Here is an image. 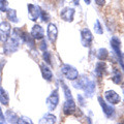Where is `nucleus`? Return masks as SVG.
I'll list each match as a JSON object with an SVG mask.
<instances>
[{
    "label": "nucleus",
    "instance_id": "f257e3e1",
    "mask_svg": "<svg viewBox=\"0 0 124 124\" xmlns=\"http://www.w3.org/2000/svg\"><path fill=\"white\" fill-rule=\"evenodd\" d=\"M75 86H77L76 88H80V89H83L85 91V94L88 97H91V96L94 94V91H95V83L93 81L89 80L88 78H84V79H78V82L73 83Z\"/></svg>",
    "mask_w": 124,
    "mask_h": 124
},
{
    "label": "nucleus",
    "instance_id": "f03ea898",
    "mask_svg": "<svg viewBox=\"0 0 124 124\" xmlns=\"http://www.w3.org/2000/svg\"><path fill=\"white\" fill-rule=\"evenodd\" d=\"M20 42H21V40H19L18 38H16V37L8 38V39L4 42L3 51H4V53L6 54V55H10V54L15 53L16 51H18Z\"/></svg>",
    "mask_w": 124,
    "mask_h": 124
},
{
    "label": "nucleus",
    "instance_id": "7ed1b4c3",
    "mask_svg": "<svg viewBox=\"0 0 124 124\" xmlns=\"http://www.w3.org/2000/svg\"><path fill=\"white\" fill-rule=\"evenodd\" d=\"M61 73L63 75L66 79L70 81H76L79 78V71L77 69L68 64H64L61 66Z\"/></svg>",
    "mask_w": 124,
    "mask_h": 124
},
{
    "label": "nucleus",
    "instance_id": "20e7f679",
    "mask_svg": "<svg viewBox=\"0 0 124 124\" xmlns=\"http://www.w3.org/2000/svg\"><path fill=\"white\" fill-rule=\"evenodd\" d=\"M59 92H58L57 89H55L54 91H52V93L49 95V97L46 98V106H48L50 111H54L55 108L58 107L59 104Z\"/></svg>",
    "mask_w": 124,
    "mask_h": 124
},
{
    "label": "nucleus",
    "instance_id": "39448f33",
    "mask_svg": "<svg viewBox=\"0 0 124 124\" xmlns=\"http://www.w3.org/2000/svg\"><path fill=\"white\" fill-rule=\"evenodd\" d=\"M27 9H28V17L31 21L35 22L37 19L40 18V14H41V9L38 5L32 4V3H28L27 5Z\"/></svg>",
    "mask_w": 124,
    "mask_h": 124
},
{
    "label": "nucleus",
    "instance_id": "423d86ee",
    "mask_svg": "<svg viewBox=\"0 0 124 124\" xmlns=\"http://www.w3.org/2000/svg\"><path fill=\"white\" fill-rule=\"evenodd\" d=\"M98 102L100 104V107H101L102 108V112L103 114L107 116L108 118H112L115 114V108L114 107L112 106V104H108L106 100H103V98L101 97V96H98Z\"/></svg>",
    "mask_w": 124,
    "mask_h": 124
},
{
    "label": "nucleus",
    "instance_id": "0eeeda50",
    "mask_svg": "<svg viewBox=\"0 0 124 124\" xmlns=\"http://www.w3.org/2000/svg\"><path fill=\"white\" fill-rule=\"evenodd\" d=\"M93 41V34L88 28H84L81 30V42L84 46H90Z\"/></svg>",
    "mask_w": 124,
    "mask_h": 124
},
{
    "label": "nucleus",
    "instance_id": "6e6552de",
    "mask_svg": "<svg viewBox=\"0 0 124 124\" xmlns=\"http://www.w3.org/2000/svg\"><path fill=\"white\" fill-rule=\"evenodd\" d=\"M10 32H11V27L8 22L0 23V39L5 42L9 38Z\"/></svg>",
    "mask_w": 124,
    "mask_h": 124
},
{
    "label": "nucleus",
    "instance_id": "1a4fd4ad",
    "mask_svg": "<svg viewBox=\"0 0 124 124\" xmlns=\"http://www.w3.org/2000/svg\"><path fill=\"white\" fill-rule=\"evenodd\" d=\"M104 98L108 103L112 104H118L121 101V97L116 91L114 90H107L104 92Z\"/></svg>",
    "mask_w": 124,
    "mask_h": 124
},
{
    "label": "nucleus",
    "instance_id": "9d476101",
    "mask_svg": "<svg viewBox=\"0 0 124 124\" xmlns=\"http://www.w3.org/2000/svg\"><path fill=\"white\" fill-rule=\"evenodd\" d=\"M46 35H48L49 40L54 44L57 39V36H58V29H57V26L54 24V23H49L48 27H46Z\"/></svg>",
    "mask_w": 124,
    "mask_h": 124
},
{
    "label": "nucleus",
    "instance_id": "9b49d317",
    "mask_svg": "<svg viewBox=\"0 0 124 124\" xmlns=\"http://www.w3.org/2000/svg\"><path fill=\"white\" fill-rule=\"evenodd\" d=\"M75 8L72 7H64L60 11V17L65 22H72L73 18H75Z\"/></svg>",
    "mask_w": 124,
    "mask_h": 124
},
{
    "label": "nucleus",
    "instance_id": "f8f14e48",
    "mask_svg": "<svg viewBox=\"0 0 124 124\" xmlns=\"http://www.w3.org/2000/svg\"><path fill=\"white\" fill-rule=\"evenodd\" d=\"M30 34L34 38V40H42L45 37V31L42 29V27L38 24H35L32 27Z\"/></svg>",
    "mask_w": 124,
    "mask_h": 124
},
{
    "label": "nucleus",
    "instance_id": "ddd939ff",
    "mask_svg": "<svg viewBox=\"0 0 124 124\" xmlns=\"http://www.w3.org/2000/svg\"><path fill=\"white\" fill-rule=\"evenodd\" d=\"M62 110H63V114L66 115V116L72 115L73 113H75L76 110H77V107H76V103H75V101H73V99L65 100Z\"/></svg>",
    "mask_w": 124,
    "mask_h": 124
},
{
    "label": "nucleus",
    "instance_id": "4468645a",
    "mask_svg": "<svg viewBox=\"0 0 124 124\" xmlns=\"http://www.w3.org/2000/svg\"><path fill=\"white\" fill-rule=\"evenodd\" d=\"M111 46H112V49L114 50V52L116 55H117V57L122 54L121 53V40H120L119 37L113 36L111 38Z\"/></svg>",
    "mask_w": 124,
    "mask_h": 124
},
{
    "label": "nucleus",
    "instance_id": "2eb2a0df",
    "mask_svg": "<svg viewBox=\"0 0 124 124\" xmlns=\"http://www.w3.org/2000/svg\"><path fill=\"white\" fill-rule=\"evenodd\" d=\"M40 70H41V75H42V78L46 81H51L52 78H53V72L51 70L48 65L46 63H41L40 64Z\"/></svg>",
    "mask_w": 124,
    "mask_h": 124
},
{
    "label": "nucleus",
    "instance_id": "dca6fc26",
    "mask_svg": "<svg viewBox=\"0 0 124 124\" xmlns=\"http://www.w3.org/2000/svg\"><path fill=\"white\" fill-rule=\"evenodd\" d=\"M22 40H23V42H26L30 48H32V49L35 48V40H34V38L31 36V34L26 32V31H24L22 34Z\"/></svg>",
    "mask_w": 124,
    "mask_h": 124
},
{
    "label": "nucleus",
    "instance_id": "f3484780",
    "mask_svg": "<svg viewBox=\"0 0 124 124\" xmlns=\"http://www.w3.org/2000/svg\"><path fill=\"white\" fill-rule=\"evenodd\" d=\"M56 116L53 115V114H46L41 117V119L39 120V123L40 124H55L56 123Z\"/></svg>",
    "mask_w": 124,
    "mask_h": 124
},
{
    "label": "nucleus",
    "instance_id": "a211bd4d",
    "mask_svg": "<svg viewBox=\"0 0 124 124\" xmlns=\"http://www.w3.org/2000/svg\"><path fill=\"white\" fill-rule=\"evenodd\" d=\"M5 118H6V120H7V121H8L10 124H18L19 117H18V115L16 114L15 112L11 111V110L6 111V113H5Z\"/></svg>",
    "mask_w": 124,
    "mask_h": 124
},
{
    "label": "nucleus",
    "instance_id": "6ab92c4d",
    "mask_svg": "<svg viewBox=\"0 0 124 124\" xmlns=\"http://www.w3.org/2000/svg\"><path fill=\"white\" fill-rule=\"evenodd\" d=\"M104 70H106V63L104 62H98L95 65V69H94V73L95 76H97L98 78H101Z\"/></svg>",
    "mask_w": 124,
    "mask_h": 124
},
{
    "label": "nucleus",
    "instance_id": "aec40b11",
    "mask_svg": "<svg viewBox=\"0 0 124 124\" xmlns=\"http://www.w3.org/2000/svg\"><path fill=\"white\" fill-rule=\"evenodd\" d=\"M0 102L4 106H8L9 103V96L8 93H7L2 87H0Z\"/></svg>",
    "mask_w": 124,
    "mask_h": 124
},
{
    "label": "nucleus",
    "instance_id": "412c9836",
    "mask_svg": "<svg viewBox=\"0 0 124 124\" xmlns=\"http://www.w3.org/2000/svg\"><path fill=\"white\" fill-rule=\"evenodd\" d=\"M6 18H7V20L10 21V22H14V23H18L19 22L16 9H11V8L7 9V11H6Z\"/></svg>",
    "mask_w": 124,
    "mask_h": 124
},
{
    "label": "nucleus",
    "instance_id": "4be33fe9",
    "mask_svg": "<svg viewBox=\"0 0 124 124\" xmlns=\"http://www.w3.org/2000/svg\"><path fill=\"white\" fill-rule=\"evenodd\" d=\"M112 81H113V83L117 84V85H120L122 82V75L120 70L118 69H114L113 71V75H112Z\"/></svg>",
    "mask_w": 124,
    "mask_h": 124
},
{
    "label": "nucleus",
    "instance_id": "5701e85b",
    "mask_svg": "<svg viewBox=\"0 0 124 124\" xmlns=\"http://www.w3.org/2000/svg\"><path fill=\"white\" fill-rule=\"evenodd\" d=\"M96 57H97L99 60H101V61L107 60L108 57V50H107L106 48H100L98 51H97Z\"/></svg>",
    "mask_w": 124,
    "mask_h": 124
},
{
    "label": "nucleus",
    "instance_id": "b1692460",
    "mask_svg": "<svg viewBox=\"0 0 124 124\" xmlns=\"http://www.w3.org/2000/svg\"><path fill=\"white\" fill-rule=\"evenodd\" d=\"M61 85H62V87H63V91H64V95H65V98H66V100H70V99H73L72 98V95H71V91H70V89L68 88V86L66 84H65L64 82H62L61 81Z\"/></svg>",
    "mask_w": 124,
    "mask_h": 124
},
{
    "label": "nucleus",
    "instance_id": "393cba45",
    "mask_svg": "<svg viewBox=\"0 0 124 124\" xmlns=\"http://www.w3.org/2000/svg\"><path fill=\"white\" fill-rule=\"evenodd\" d=\"M94 31L96 34H102L103 33V29H102V26L100 24V22L98 20H96L95 23H94Z\"/></svg>",
    "mask_w": 124,
    "mask_h": 124
},
{
    "label": "nucleus",
    "instance_id": "a878e982",
    "mask_svg": "<svg viewBox=\"0 0 124 124\" xmlns=\"http://www.w3.org/2000/svg\"><path fill=\"white\" fill-rule=\"evenodd\" d=\"M18 124H33V121L31 120L29 117H26V116H22V117L19 118Z\"/></svg>",
    "mask_w": 124,
    "mask_h": 124
},
{
    "label": "nucleus",
    "instance_id": "bb28decb",
    "mask_svg": "<svg viewBox=\"0 0 124 124\" xmlns=\"http://www.w3.org/2000/svg\"><path fill=\"white\" fill-rule=\"evenodd\" d=\"M7 6H8V3L6 0H0V11L2 13L7 11Z\"/></svg>",
    "mask_w": 124,
    "mask_h": 124
},
{
    "label": "nucleus",
    "instance_id": "cd10ccee",
    "mask_svg": "<svg viewBox=\"0 0 124 124\" xmlns=\"http://www.w3.org/2000/svg\"><path fill=\"white\" fill-rule=\"evenodd\" d=\"M42 58H44V60L48 64H51V54H50L49 52H44V54H42Z\"/></svg>",
    "mask_w": 124,
    "mask_h": 124
},
{
    "label": "nucleus",
    "instance_id": "c85d7f7f",
    "mask_svg": "<svg viewBox=\"0 0 124 124\" xmlns=\"http://www.w3.org/2000/svg\"><path fill=\"white\" fill-rule=\"evenodd\" d=\"M40 18H41V20L44 21V22H49V20H50V16H49V14L46 13V11H45V10H41Z\"/></svg>",
    "mask_w": 124,
    "mask_h": 124
},
{
    "label": "nucleus",
    "instance_id": "c756f323",
    "mask_svg": "<svg viewBox=\"0 0 124 124\" xmlns=\"http://www.w3.org/2000/svg\"><path fill=\"white\" fill-rule=\"evenodd\" d=\"M118 60H119V64L121 65L122 69L124 70V53H122L121 55L118 56Z\"/></svg>",
    "mask_w": 124,
    "mask_h": 124
},
{
    "label": "nucleus",
    "instance_id": "7c9ffc66",
    "mask_svg": "<svg viewBox=\"0 0 124 124\" xmlns=\"http://www.w3.org/2000/svg\"><path fill=\"white\" fill-rule=\"evenodd\" d=\"M39 49H40V50H42V51H44V52H46V40H45V39L40 40Z\"/></svg>",
    "mask_w": 124,
    "mask_h": 124
},
{
    "label": "nucleus",
    "instance_id": "2f4dec72",
    "mask_svg": "<svg viewBox=\"0 0 124 124\" xmlns=\"http://www.w3.org/2000/svg\"><path fill=\"white\" fill-rule=\"evenodd\" d=\"M78 100H79V103L81 104V106H84L85 104V99H84V97L82 95H78Z\"/></svg>",
    "mask_w": 124,
    "mask_h": 124
},
{
    "label": "nucleus",
    "instance_id": "473e14b6",
    "mask_svg": "<svg viewBox=\"0 0 124 124\" xmlns=\"http://www.w3.org/2000/svg\"><path fill=\"white\" fill-rule=\"evenodd\" d=\"M94 1L98 6H103L104 3H106V0H94Z\"/></svg>",
    "mask_w": 124,
    "mask_h": 124
},
{
    "label": "nucleus",
    "instance_id": "72a5a7b5",
    "mask_svg": "<svg viewBox=\"0 0 124 124\" xmlns=\"http://www.w3.org/2000/svg\"><path fill=\"white\" fill-rule=\"evenodd\" d=\"M0 121H2V122L5 121V117H4V115H3V113H2L1 107H0Z\"/></svg>",
    "mask_w": 124,
    "mask_h": 124
},
{
    "label": "nucleus",
    "instance_id": "f704fd0d",
    "mask_svg": "<svg viewBox=\"0 0 124 124\" xmlns=\"http://www.w3.org/2000/svg\"><path fill=\"white\" fill-rule=\"evenodd\" d=\"M72 2H73V4L75 5H79L80 4V0H72Z\"/></svg>",
    "mask_w": 124,
    "mask_h": 124
},
{
    "label": "nucleus",
    "instance_id": "c9c22d12",
    "mask_svg": "<svg viewBox=\"0 0 124 124\" xmlns=\"http://www.w3.org/2000/svg\"><path fill=\"white\" fill-rule=\"evenodd\" d=\"M84 2L86 3V4L88 5V4H90V2H91V0H84Z\"/></svg>",
    "mask_w": 124,
    "mask_h": 124
},
{
    "label": "nucleus",
    "instance_id": "e433bc0d",
    "mask_svg": "<svg viewBox=\"0 0 124 124\" xmlns=\"http://www.w3.org/2000/svg\"><path fill=\"white\" fill-rule=\"evenodd\" d=\"M0 124H6L5 122H2V121H0Z\"/></svg>",
    "mask_w": 124,
    "mask_h": 124
},
{
    "label": "nucleus",
    "instance_id": "4c0bfd02",
    "mask_svg": "<svg viewBox=\"0 0 124 124\" xmlns=\"http://www.w3.org/2000/svg\"><path fill=\"white\" fill-rule=\"evenodd\" d=\"M1 81H2L1 80V76H0V85H1Z\"/></svg>",
    "mask_w": 124,
    "mask_h": 124
},
{
    "label": "nucleus",
    "instance_id": "58836bf2",
    "mask_svg": "<svg viewBox=\"0 0 124 124\" xmlns=\"http://www.w3.org/2000/svg\"><path fill=\"white\" fill-rule=\"evenodd\" d=\"M118 124H121V123H118Z\"/></svg>",
    "mask_w": 124,
    "mask_h": 124
},
{
    "label": "nucleus",
    "instance_id": "ea45409f",
    "mask_svg": "<svg viewBox=\"0 0 124 124\" xmlns=\"http://www.w3.org/2000/svg\"><path fill=\"white\" fill-rule=\"evenodd\" d=\"M122 124H124V122H123V123H122Z\"/></svg>",
    "mask_w": 124,
    "mask_h": 124
},
{
    "label": "nucleus",
    "instance_id": "a19ab883",
    "mask_svg": "<svg viewBox=\"0 0 124 124\" xmlns=\"http://www.w3.org/2000/svg\"><path fill=\"white\" fill-rule=\"evenodd\" d=\"M123 90H124V89H123Z\"/></svg>",
    "mask_w": 124,
    "mask_h": 124
},
{
    "label": "nucleus",
    "instance_id": "79ce46f5",
    "mask_svg": "<svg viewBox=\"0 0 124 124\" xmlns=\"http://www.w3.org/2000/svg\"><path fill=\"white\" fill-rule=\"evenodd\" d=\"M0 40H1V39H0Z\"/></svg>",
    "mask_w": 124,
    "mask_h": 124
}]
</instances>
